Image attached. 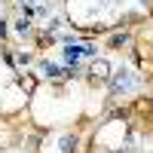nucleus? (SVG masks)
Segmentation results:
<instances>
[{
    "instance_id": "423d86ee",
    "label": "nucleus",
    "mask_w": 153,
    "mask_h": 153,
    "mask_svg": "<svg viewBox=\"0 0 153 153\" xmlns=\"http://www.w3.org/2000/svg\"><path fill=\"white\" fill-rule=\"evenodd\" d=\"M40 71H43L46 76H58V65H49V61H46V65H43Z\"/></svg>"
},
{
    "instance_id": "7ed1b4c3",
    "label": "nucleus",
    "mask_w": 153,
    "mask_h": 153,
    "mask_svg": "<svg viewBox=\"0 0 153 153\" xmlns=\"http://www.w3.org/2000/svg\"><path fill=\"white\" fill-rule=\"evenodd\" d=\"M92 74H95V80H104V76H107V61H95Z\"/></svg>"
},
{
    "instance_id": "f257e3e1",
    "label": "nucleus",
    "mask_w": 153,
    "mask_h": 153,
    "mask_svg": "<svg viewBox=\"0 0 153 153\" xmlns=\"http://www.w3.org/2000/svg\"><path fill=\"white\" fill-rule=\"evenodd\" d=\"M135 86V74L129 68L117 71V76H113V92H129V89Z\"/></svg>"
},
{
    "instance_id": "39448f33",
    "label": "nucleus",
    "mask_w": 153,
    "mask_h": 153,
    "mask_svg": "<svg viewBox=\"0 0 153 153\" xmlns=\"http://www.w3.org/2000/svg\"><path fill=\"white\" fill-rule=\"evenodd\" d=\"M16 31H19V34H28V31H31V22H28V19H19V22H16Z\"/></svg>"
},
{
    "instance_id": "f03ea898",
    "label": "nucleus",
    "mask_w": 153,
    "mask_h": 153,
    "mask_svg": "<svg viewBox=\"0 0 153 153\" xmlns=\"http://www.w3.org/2000/svg\"><path fill=\"white\" fill-rule=\"evenodd\" d=\"M92 52H95L92 46H74V43H71V46L65 49V58L71 61V65H76V61H80V58H89Z\"/></svg>"
},
{
    "instance_id": "20e7f679",
    "label": "nucleus",
    "mask_w": 153,
    "mask_h": 153,
    "mask_svg": "<svg viewBox=\"0 0 153 153\" xmlns=\"http://www.w3.org/2000/svg\"><path fill=\"white\" fill-rule=\"evenodd\" d=\"M76 150V141L74 138H61V153H74Z\"/></svg>"
}]
</instances>
